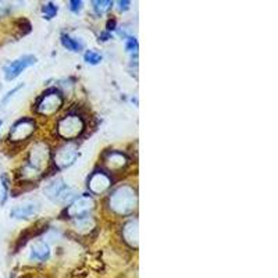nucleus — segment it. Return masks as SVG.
<instances>
[{"label":"nucleus","instance_id":"f8f14e48","mask_svg":"<svg viewBox=\"0 0 278 278\" xmlns=\"http://www.w3.org/2000/svg\"><path fill=\"white\" fill-rule=\"evenodd\" d=\"M38 211H39L38 202H26L24 205H18L14 207L10 211V216L17 220H22V218H30V217L35 216Z\"/></svg>","mask_w":278,"mask_h":278},{"label":"nucleus","instance_id":"aec40b11","mask_svg":"<svg viewBox=\"0 0 278 278\" xmlns=\"http://www.w3.org/2000/svg\"><path fill=\"white\" fill-rule=\"evenodd\" d=\"M2 201L0 203L5 205L6 201H7V196H9V181H7V177L6 175H2Z\"/></svg>","mask_w":278,"mask_h":278},{"label":"nucleus","instance_id":"a878e982","mask_svg":"<svg viewBox=\"0 0 278 278\" xmlns=\"http://www.w3.org/2000/svg\"><path fill=\"white\" fill-rule=\"evenodd\" d=\"M2 124H3V121H2V120H0V127H2Z\"/></svg>","mask_w":278,"mask_h":278},{"label":"nucleus","instance_id":"4468645a","mask_svg":"<svg viewBox=\"0 0 278 278\" xmlns=\"http://www.w3.org/2000/svg\"><path fill=\"white\" fill-rule=\"evenodd\" d=\"M49 258H50V247H49V245L46 242H43V241H36L32 245L30 259H31L32 262L43 263L46 262Z\"/></svg>","mask_w":278,"mask_h":278},{"label":"nucleus","instance_id":"393cba45","mask_svg":"<svg viewBox=\"0 0 278 278\" xmlns=\"http://www.w3.org/2000/svg\"><path fill=\"white\" fill-rule=\"evenodd\" d=\"M6 13H7V7L3 6V3H0V16H3Z\"/></svg>","mask_w":278,"mask_h":278},{"label":"nucleus","instance_id":"6ab92c4d","mask_svg":"<svg viewBox=\"0 0 278 278\" xmlns=\"http://www.w3.org/2000/svg\"><path fill=\"white\" fill-rule=\"evenodd\" d=\"M57 14V6H54L53 3H46L43 6V16L46 20H52L53 17H56Z\"/></svg>","mask_w":278,"mask_h":278},{"label":"nucleus","instance_id":"6e6552de","mask_svg":"<svg viewBox=\"0 0 278 278\" xmlns=\"http://www.w3.org/2000/svg\"><path fill=\"white\" fill-rule=\"evenodd\" d=\"M110 186H112V178L103 170L93 171L91 177H89V180H88V188L95 195L103 193V192L107 191Z\"/></svg>","mask_w":278,"mask_h":278},{"label":"nucleus","instance_id":"423d86ee","mask_svg":"<svg viewBox=\"0 0 278 278\" xmlns=\"http://www.w3.org/2000/svg\"><path fill=\"white\" fill-rule=\"evenodd\" d=\"M35 121L32 119H21L18 120L10 129V141L11 142H21L30 138L35 132Z\"/></svg>","mask_w":278,"mask_h":278},{"label":"nucleus","instance_id":"1a4fd4ad","mask_svg":"<svg viewBox=\"0 0 278 278\" xmlns=\"http://www.w3.org/2000/svg\"><path fill=\"white\" fill-rule=\"evenodd\" d=\"M49 148H47L46 144H43V142H39V144H36L31 150V155H30V160H28V163L26 164L31 165L32 169H35L36 171H39L46 165L47 160H49Z\"/></svg>","mask_w":278,"mask_h":278},{"label":"nucleus","instance_id":"9d476101","mask_svg":"<svg viewBox=\"0 0 278 278\" xmlns=\"http://www.w3.org/2000/svg\"><path fill=\"white\" fill-rule=\"evenodd\" d=\"M93 199L91 196L84 195L79 196L78 199L72 202L71 205L68 206V209L66 210L68 217H71V218H75V217H81L85 216V214H89V211L93 209Z\"/></svg>","mask_w":278,"mask_h":278},{"label":"nucleus","instance_id":"412c9836","mask_svg":"<svg viewBox=\"0 0 278 278\" xmlns=\"http://www.w3.org/2000/svg\"><path fill=\"white\" fill-rule=\"evenodd\" d=\"M125 49L128 50L129 53H136V50H138V42H136V39L135 38H128L127 39V43H125Z\"/></svg>","mask_w":278,"mask_h":278},{"label":"nucleus","instance_id":"a211bd4d","mask_svg":"<svg viewBox=\"0 0 278 278\" xmlns=\"http://www.w3.org/2000/svg\"><path fill=\"white\" fill-rule=\"evenodd\" d=\"M84 59H85V62H87L88 64H92V66H95V64H99V63L102 62V54L93 52V50H87Z\"/></svg>","mask_w":278,"mask_h":278},{"label":"nucleus","instance_id":"5701e85b","mask_svg":"<svg viewBox=\"0 0 278 278\" xmlns=\"http://www.w3.org/2000/svg\"><path fill=\"white\" fill-rule=\"evenodd\" d=\"M24 87V84H21V85H18V87H16L14 88V89H13V91H10V92L7 93V95H6L5 98H3V103H6V102H7V100H9V99L11 98V96H13V95H14V93L16 92H18V91H20L21 88Z\"/></svg>","mask_w":278,"mask_h":278},{"label":"nucleus","instance_id":"7ed1b4c3","mask_svg":"<svg viewBox=\"0 0 278 278\" xmlns=\"http://www.w3.org/2000/svg\"><path fill=\"white\" fill-rule=\"evenodd\" d=\"M64 99H63L62 93L57 89H49L38 99L35 104V110L39 114H45V116H50L59 112L62 108Z\"/></svg>","mask_w":278,"mask_h":278},{"label":"nucleus","instance_id":"9b49d317","mask_svg":"<svg viewBox=\"0 0 278 278\" xmlns=\"http://www.w3.org/2000/svg\"><path fill=\"white\" fill-rule=\"evenodd\" d=\"M103 161L110 170H121V169H125L128 164L127 156L121 152H117V150L106 152L103 155Z\"/></svg>","mask_w":278,"mask_h":278},{"label":"nucleus","instance_id":"ddd939ff","mask_svg":"<svg viewBox=\"0 0 278 278\" xmlns=\"http://www.w3.org/2000/svg\"><path fill=\"white\" fill-rule=\"evenodd\" d=\"M123 238L129 246L138 247V220L131 218L123 227Z\"/></svg>","mask_w":278,"mask_h":278},{"label":"nucleus","instance_id":"dca6fc26","mask_svg":"<svg viewBox=\"0 0 278 278\" xmlns=\"http://www.w3.org/2000/svg\"><path fill=\"white\" fill-rule=\"evenodd\" d=\"M62 43L63 46L67 47L68 50H71V52H81L84 49V43L82 42H79L75 38H71L70 35H62Z\"/></svg>","mask_w":278,"mask_h":278},{"label":"nucleus","instance_id":"f257e3e1","mask_svg":"<svg viewBox=\"0 0 278 278\" xmlns=\"http://www.w3.org/2000/svg\"><path fill=\"white\" fill-rule=\"evenodd\" d=\"M138 203L136 191L132 186L123 185L116 188L108 198V206L110 209L120 216H127L132 213Z\"/></svg>","mask_w":278,"mask_h":278},{"label":"nucleus","instance_id":"f3484780","mask_svg":"<svg viewBox=\"0 0 278 278\" xmlns=\"http://www.w3.org/2000/svg\"><path fill=\"white\" fill-rule=\"evenodd\" d=\"M92 5L95 13H96L98 16H102L106 11H108L112 9L113 2H110V0H96V2H93Z\"/></svg>","mask_w":278,"mask_h":278},{"label":"nucleus","instance_id":"39448f33","mask_svg":"<svg viewBox=\"0 0 278 278\" xmlns=\"http://www.w3.org/2000/svg\"><path fill=\"white\" fill-rule=\"evenodd\" d=\"M45 193H46L47 198L53 202H66L68 201L70 198H72L74 191L68 188L67 184L64 182V180L57 178V180L52 181V182L46 186Z\"/></svg>","mask_w":278,"mask_h":278},{"label":"nucleus","instance_id":"2eb2a0df","mask_svg":"<svg viewBox=\"0 0 278 278\" xmlns=\"http://www.w3.org/2000/svg\"><path fill=\"white\" fill-rule=\"evenodd\" d=\"M72 226L79 232H89L91 230L95 228L96 223H95V220H93V217L91 214H85V216L72 218Z\"/></svg>","mask_w":278,"mask_h":278},{"label":"nucleus","instance_id":"20e7f679","mask_svg":"<svg viewBox=\"0 0 278 278\" xmlns=\"http://www.w3.org/2000/svg\"><path fill=\"white\" fill-rule=\"evenodd\" d=\"M78 157V149L75 144L68 142V144L63 145L54 152L53 160L57 169H67L70 165L74 164V161Z\"/></svg>","mask_w":278,"mask_h":278},{"label":"nucleus","instance_id":"4be33fe9","mask_svg":"<svg viewBox=\"0 0 278 278\" xmlns=\"http://www.w3.org/2000/svg\"><path fill=\"white\" fill-rule=\"evenodd\" d=\"M68 5H70V10L72 13H78V11H81V9H82V2L81 0H71Z\"/></svg>","mask_w":278,"mask_h":278},{"label":"nucleus","instance_id":"f03ea898","mask_svg":"<svg viewBox=\"0 0 278 278\" xmlns=\"http://www.w3.org/2000/svg\"><path fill=\"white\" fill-rule=\"evenodd\" d=\"M84 129H85V123H84L82 117L78 114H68L57 124L59 135L67 141L78 138L84 132Z\"/></svg>","mask_w":278,"mask_h":278},{"label":"nucleus","instance_id":"b1692460","mask_svg":"<svg viewBox=\"0 0 278 278\" xmlns=\"http://www.w3.org/2000/svg\"><path fill=\"white\" fill-rule=\"evenodd\" d=\"M129 5H131V3H129V2H127V0H121V2H119V9H120V11H127L129 9Z\"/></svg>","mask_w":278,"mask_h":278},{"label":"nucleus","instance_id":"0eeeda50","mask_svg":"<svg viewBox=\"0 0 278 278\" xmlns=\"http://www.w3.org/2000/svg\"><path fill=\"white\" fill-rule=\"evenodd\" d=\"M36 63V57L28 54V56H22L20 59H17L14 62L9 63L5 67V78L7 81H13L16 79L21 72L26 70L28 67H31Z\"/></svg>","mask_w":278,"mask_h":278}]
</instances>
